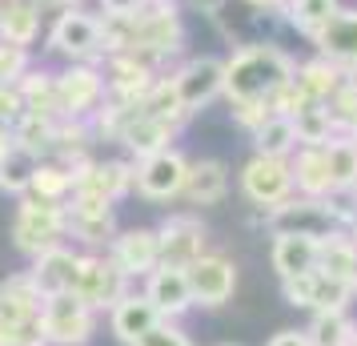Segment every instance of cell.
Returning <instances> with one entry per match:
<instances>
[{
  "label": "cell",
  "instance_id": "6da1fadb",
  "mask_svg": "<svg viewBox=\"0 0 357 346\" xmlns=\"http://www.w3.org/2000/svg\"><path fill=\"white\" fill-rule=\"evenodd\" d=\"M293 77V57L277 45H245L225 57V93L229 105H265Z\"/></svg>",
  "mask_w": 357,
  "mask_h": 346
},
{
  "label": "cell",
  "instance_id": "7a4b0ae2",
  "mask_svg": "<svg viewBox=\"0 0 357 346\" xmlns=\"http://www.w3.org/2000/svg\"><path fill=\"white\" fill-rule=\"evenodd\" d=\"M265 222L273 233H301V238H313V242H325L341 233L345 226V206L333 198H301L293 194L281 206L265 210Z\"/></svg>",
  "mask_w": 357,
  "mask_h": 346
},
{
  "label": "cell",
  "instance_id": "3957f363",
  "mask_svg": "<svg viewBox=\"0 0 357 346\" xmlns=\"http://www.w3.org/2000/svg\"><path fill=\"white\" fill-rule=\"evenodd\" d=\"M68 233V210L65 201H40V198H20L17 217H13V242L20 254H45L52 246H65Z\"/></svg>",
  "mask_w": 357,
  "mask_h": 346
},
{
  "label": "cell",
  "instance_id": "277c9868",
  "mask_svg": "<svg viewBox=\"0 0 357 346\" xmlns=\"http://www.w3.org/2000/svg\"><path fill=\"white\" fill-rule=\"evenodd\" d=\"M185 41V29H181V17L173 4H145L137 17H132V45L129 52L141 57V61H157V57H169V52L181 49Z\"/></svg>",
  "mask_w": 357,
  "mask_h": 346
},
{
  "label": "cell",
  "instance_id": "5b68a950",
  "mask_svg": "<svg viewBox=\"0 0 357 346\" xmlns=\"http://www.w3.org/2000/svg\"><path fill=\"white\" fill-rule=\"evenodd\" d=\"M73 294L81 298L89 310H113L121 298L129 294V278L121 274V266L105 254H81L77 258V278H73Z\"/></svg>",
  "mask_w": 357,
  "mask_h": 346
},
{
  "label": "cell",
  "instance_id": "8992f818",
  "mask_svg": "<svg viewBox=\"0 0 357 346\" xmlns=\"http://www.w3.org/2000/svg\"><path fill=\"white\" fill-rule=\"evenodd\" d=\"M185 178H189V157L181 149H157L141 161L132 165V189L145 201H173L181 198L185 189Z\"/></svg>",
  "mask_w": 357,
  "mask_h": 346
},
{
  "label": "cell",
  "instance_id": "52a82bcc",
  "mask_svg": "<svg viewBox=\"0 0 357 346\" xmlns=\"http://www.w3.org/2000/svg\"><path fill=\"white\" fill-rule=\"evenodd\" d=\"M40 330L49 346H84L93 338V310L73 294H52L40 302Z\"/></svg>",
  "mask_w": 357,
  "mask_h": 346
},
{
  "label": "cell",
  "instance_id": "ba28073f",
  "mask_svg": "<svg viewBox=\"0 0 357 346\" xmlns=\"http://www.w3.org/2000/svg\"><path fill=\"white\" fill-rule=\"evenodd\" d=\"M169 81H173V93H177L181 109L197 113V109H205L209 101H217L225 93V61L221 57H193Z\"/></svg>",
  "mask_w": 357,
  "mask_h": 346
},
{
  "label": "cell",
  "instance_id": "9c48e42d",
  "mask_svg": "<svg viewBox=\"0 0 357 346\" xmlns=\"http://www.w3.org/2000/svg\"><path fill=\"white\" fill-rule=\"evenodd\" d=\"M241 194L257 210H273L285 198H293L289 157H261V153H253L241 169Z\"/></svg>",
  "mask_w": 357,
  "mask_h": 346
},
{
  "label": "cell",
  "instance_id": "30bf717a",
  "mask_svg": "<svg viewBox=\"0 0 357 346\" xmlns=\"http://www.w3.org/2000/svg\"><path fill=\"white\" fill-rule=\"evenodd\" d=\"M49 49L52 52H65L68 61H97L105 45H100V17L93 13H81V8H68L52 20L49 29Z\"/></svg>",
  "mask_w": 357,
  "mask_h": 346
},
{
  "label": "cell",
  "instance_id": "8fae6325",
  "mask_svg": "<svg viewBox=\"0 0 357 346\" xmlns=\"http://www.w3.org/2000/svg\"><path fill=\"white\" fill-rule=\"evenodd\" d=\"M185 278H189V294L193 306H225L233 290H237V266L229 262L225 254H201L193 266H185Z\"/></svg>",
  "mask_w": 357,
  "mask_h": 346
},
{
  "label": "cell",
  "instance_id": "7c38bea8",
  "mask_svg": "<svg viewBox=\"0 0 357 346\" xmlns=\"http://www.w3.org/2000/svg\"><path fill=\"white\" fill-rule=\"evenodd\" d=\"M281 294H285V302L297 306V310L317 314V310H349L354 290H349V282L329 278L321 270H309V274H297V278L281 282Z\"/></svg>",
  "mask_w": 357,
  "mask_h": 346
},
{
  "label": "cell",
  "instance_id": "4fadbf2b",
  "mask_svg": "<svg viewBox=\"0 0 357 346\" xmlns=\"http://www.w3.org/2000/svg\"><path fill=\"white\" fill-rule=\"evenodd\" d=\"M56 81V105H61V117H84L93 113L105 97V73H97L93 65H73L65 73L52 77Z\"/></svg>",
  "mask_w": 357,
  "mask_h": 346
},
{
  "label": "cell",
  "instance_id": "5bb4252c",
  "mask_svg": "<svg viewBox=\"0 0 357 346\" xmlns=\"http://www.w3.org/2000/svg\"><path fill=\"white\" fill-rule=\"evenodd\" d=\"M157 246H161L165 266H193L205 254V226L193 214H173L165 217V226L157 230Z\"/></svg>",
  "mask_w": 357,
  "mask_h": 346
},
{
  "label": "cell",
  "instance_id": "9a60e30c",
  "mask_svg": "<svg viewBox=\"0 0 357 346\" xmlns=\"http://www.w3.org/2000/svg\"><path fill=\"white\" fill-rule=\"evenodd\" d=\"M73 173V194L116 201L132 189V165L125 161H81L68 169Z\"/></svg>",
  "mask_w": 357,
  "mask_h": 346
},
{
  "label": "cell",
  "instance_id": "2e32d148",
  "mask_svg": "<svg viewBox=\"0 0 357 346\" xmlns=\"http://www.w3.org/2000/svg\"><path fill=\"white\" fill-rule=\"evenodd\" d=\"M68 210V233L81 238L89 246H100V242H113L116 238V217H113V201L105 198H89V194H73Z\"/></svg>",
  "mask_w": 357,
  "mask_h": 346
},
{
  "label": "cell",
  "instance_id": "e0dca14e",
  "mask_svg": "<svg viewBox=\"0 0 357 346\" xmlns=\"http://www.w3.org/2000/svg\"><path fill=\"white\" fill-rule=\"evenodd\" d=\"M317 57L333 61L341 73H357V8H337L329 24L313 36Z\"/></svg>",
  "mask_w": 357,
  "mask_h": 346
},
{
  "label": "cell",
  "instance_id": "ac0fdd59",
  "mask_svg": "<svg viewBox=\"0 0 357 346\" xmlns=\"http://www.w3.org/2000/svg\"><path fill=\"white\" fill-rule=\"evenodd\" d=\"M141 294L157 306L161 318H181V314L193 306V294H189V278H185V270L181 266H157V270H149L145 274V290Z\"/></svg>",
  "mask_w": 357,
  "mask_h": 346
},
{
  "label": "cell",
  "instance_id": "d6986e66",
  "mask_svg": "<svg viewBox=\"0 0 357 346\" xmlns=\"http://www.w3.org/2000/svg\"><path fill=\"white\" fill-rule=\"evenodd\" d=\"M109 258L121 266L125 278H145L149 270L161 266V246H157V230H125L113 238Z\"/></svg>",
  "mask_w": 357,
  "mask_h": 346
},
{
  "label": "cell",
  "instance_id": "ffe728a7",
  "mask_svg": "<svg viewBox=\"0 0 357 346\" xmlns=\"http://www.w3.org/2000/svg\"><path fill=\"white\" fill-rule=\"evenodd\" d=\"M153 85H157V77H153V65H149V61L132 57V52H116V57H109V81H105V89L113 93V101L141 105Z\"/></svg>",
  "mask_w": 357,
  "mask_h": 346
},
{
  "label": "cell",
  "instance_id": "44dd1931",
  "mask_svg": "<svg viewBox=\"0 0 357 346\" xmlns=\"http://www.w3.org/2000/svg\"><path fill=\"white\" fill-rule=\"evenodd\" d=\"M77 250L68 246H52L45 254H36L33 258V270H29V278L33 286L40 290V298H52V294H68L73 290V278H77Z\"/></svg>",
  "mask_w": 357,
  "mask_h": 346
},
{
  "label": "cell",
  "instance_id": "7402d4cb",
  "mask_svg": "<svg viewBox=\"0 0 357 346\" xmlns=\"http://www.w3.org/2000/svg\"><path fill=\"white\" fill-rule=\"evenodd\" d=\"M289 173H293V194H301V198H333L321 145H297L293 149Z\"/></svg>",
  "mask_w": 357,
  "mask_h": 346
},
{
  "label": "cell",
  "instance_id": "603a6c76",
  "mask_svg": "<svg viewBox=\"0 0 357 346\" xmlns=\"http://www.w3.org/2000/svg\"><path fill=\"white\" fill-rule=\"evenodd\" d=\"M40 290L33 286L29 274H13L8 282H0V322L8 326H24L40 318Z\"/></svg>",
  "mask_w": 357,
  "mask_h": 346
},
{
  "label": "cell",
  "instance_id": "cb8c5ba5",
  "mask_svg": "<svg viewBox=\"0 0 357 346\" xmlns=\"http://www.w3.org/2000/svg\"><path fill=\"white\" fill-rule=\"evenodd\" d=\"M269 262H273L277 278H297L317 270V242L301 238V233H273V250H269Z\"/></svg>",
  "mask_w": 357,
  "mask_h": 346
},
{
  "label": "cell",
  "instance_id": "d4e9b609",
  "mask_svg": "<svg viewBox=\"0 0 357 346\" xmlns=\"http://www.w3.org/2000/svg\"><path fill=\"white\" fill-rule=\"evenodd\" d=\"M109 322H113L116 338L132 346L141 334H149V330L161 322V314H157V306H153L145 294H125L113 310H109Z\"/></svg>",
  "mask_w": 357,
  "mask_h": 346
},
{
  "label": "cell",
  "instance_id": "484cf974",
  "mask_svg": "<svg viewBox=\"0 0 357 346\" xmlns=\"http://www.w3.org/2000/svg\"><path fill=\"white\" fill-rule=\"evenodd\" d=\"M185 198L193 206H217V201L229 194V169L225 161L217 157H205V161H189V178H185Z\"/></svg>",
  "mask_w": 357,
  "mask_h": 346
},
{
  "label": "cell",
  "instance_id": "4316f807",
  "mask_svg": "<svg viewBox=\"0 0 357 346\" xmlns=\"http://www.w3.org/2000/svg\"><path fill=\"white\" fill-rule=\"evenodd\" d=\"M40 36V13L33 0H0V41L29 49Z\"/></svg>",
  "mask_w": 357,
  "mask_h": 346
},
{
  "label": "cell",
  "instance_id": "83f0119b",
  "mask_svg": "<svg viewBox=\"0 0 357 346\" xmlns=\"http://www.w3.org/2000/svg\"><path fill=\"white\" fill-rule=\"evenodd\" d=\"M325 169H329V185L333 194H354L357 185V145L349 141V133H337L321 145Z\"/></svg>",
  "mask_w": 357,
  "mask_h": 346
},
{
  "label": "cell",
  "instance_id": "f1b7e54d",
  "mask_svg": "<svg viewBox=\"0 0 357 346\" xmlns=\"http://www.w3.org/2000/svg\"><path fill=\"white\" fill-rule=\"evenodd\" d=\"M13 89H17L24 113L61 121V105H56V81H52V73H33V69H29V73H24Z\"/></svg>",
  "mask_w": 357,
  "mask_h": 346
},
{
  "label": "cell",
  "instance_id": "f546056e",
  "mask_svg": "<svg viewBox=\"0 0 357 346\" xmlns=\"http://www.w3.org/2000/svg\"><path fill=\"white\" fill-rule=\"evenodd\" d=\"M173 125H165V121H157V117H149L145 109L129 121V129L121 133V141H125V149L129 153H137V161L141 157H149V153H157V149H169V141H173Z\"/></svg>",
  "mask_w": 357,
  "mask_h": 346
},
{
  "label": "cell",
  "instance_id": "4dcf8cb0",
  "mask_svg": "<svg viewBox=\"0 0 357 346\" xmlns=\"http://www.w3.org/2000/svg\"><path fill=\"white\" fill-rule=\"evenodd\" d=\"M341 77H345V73H341L333 61H325V57H313V61H305V65H293V85H297L309 101H321V105L341 85Z\"/></svg>",
  "mask_w": 357,
  "mask_h": 346
},
{
  "label": "cell",
  "instance_id": "1f68e13d",
  "mask_svg": "<svg viewBox=\"0 0 357 346\" xmlns=\"http://www.w3.org/2000/svg\"><path fill=\"white\" fill-rule=\"evenodd\" d=\"M253 149H257L261 157H293V149H297L293 121L285 113H269L253 129Z\"/></svg>",
  "mask_w": 357,
  "mask_h": 346
},
{
  "label": "cell",
  "instance_id": "d6a6232c",
  "mask_svg": "<svg viewBox=\"0 0 357 346\" xmlns=\"http://www.w3.org/2000/svg\"><path fill=\"white\" fill-rule=\"evenodd\" d=\"M354 334H357V322L345 310H317L305 326L309 346H349Z\"/></svg>",
  "mask_w": 357,
  "mask_h": 346
},
{
  "label": "cell",
  "instance_id": "836d02e7",
  "mask_svg": "<svg viewBox=\"0 0 357 346\" xmlns=\"http://www.w3.org/2000/svg\"><path fill=\"white\" fill-rule=\"evenodd\" d=\"M281 8H285V20H289L293 29L313 41L329 24V17L341 8V0H285Z\"/></svg>",
  "mask_w": 357,
  "mask_h": 346
},
{
  "label": "cell",
  "instance_id": "e575fe53",
  "mask_svg": "<svg viewBox=\"0 0 357 346\" xmlns=\"http://www.w3.org/2000/svg\"><path fill=\"white\" fill-rule=\"evenodd\" d=\"M354 258H357V242L349 238V233H333V238L317 242V270L329 274V278L349 282V274H354Z\"/></svg>",
  "mask_w": 357,
  "mask_h": 346
},
{
  "label": "cell",
  "instance_id": "d590c367",
  "mask_svg": "<svg viewBox=\"0 0 357 346\" xmlns=\"http://www.w3.org/2000/svg\"><path fill=\"white\" fill-rule=\"evenodd\" d=\"M293 121V133H297V145H325L329 137H337V121L333 113L325 109V105H305V109H297L289 117Z\"/></svg>",
  "mask_w": 357,
  "mask_h": 346
},
{
  "label": "cell",
  "instance_id": "8d00e7d4",
  "mask_svg": "<svg viewBox=\"0 0 357 346\" xmlns=\"http://www.w3.org/2000/svg\"><path fill=\"white\" fill-rule=\"evenodd\" d=\"M36 165H40V157L29 153V149H20L17 141H13V149L0 157V189L24 198V194H29V185H33V169H36Z\"/></svg>",
  "mask_w": 357,
  "mask_h": 346
},
{
  "label": "cell",
  "instance_id": "74e56055",
  "mask_svg": "<svg viewBox=\"0 0 357 346\" xmlns=\"http://www.w3.org/2000/svg\"><path fill=\"white\" fill-rule=\"evenodd\" d=\"M73 194V173L68 165H36L33 169V185H29V198H40V201H65Z\"/></svg>",
  "mask_w": 357,
  "mask_h": 346
},
{
  "label": "cell",
  "instance_id": "f35d334b",
  "mask_svg": "<svg viewBox=\"0 0 357 346\" xmlns=\"http://www.w3.org/2000/svg\"><path fill=\"white\" fill-rule=\"evenodd\" d=\"M52 129H56V121H49V117H33V113H20L17 125H13V141H17L20 149H29V153H45V149H52Z\"/></svg>",
  "mask_w": 357,
  "mask_h": 346
},
{
  "label": "cell",
  "instance_id": "ab89813d",
  "mask_svg": "<svg viewBox=\"0 0 357 346\" xmlns=\"http://www.w3.org/2000/svg\"><path fill=\"white\" fill-rule=\"evenodd\" d=\"M325 109L337 121V133H345L354 125L357 121V73H345V77H341V85L329 93V101H325Z\"/></svg>",
  "mask_w": 357,
  "mask_h": 346
},
{
  "label": "cell",
  "instance_id": "60d3db41",
  "mask_svg": "<svg viewBox=\"0 0 357 346\" xmlns=\"http://www.w3.org/2000/svg\"><path fill=\"white\" fill-rule=\"evenodd\" d=\"M24 73H29V49L0 41V85H17Z\"/></svg>",
  "mask_w": 357,
  "mask_h": 346
},
{
  "label": "cell",
  "instance_id": "b9f144b4",
  "mask_svg": "<svg viewBox=\"0 0 357 346\" xmlns=\"http://www.w3.org/2000/svg\"><path fill=\"white\" fill-rule=\"evenodd\" d=\"M132 346H193V338H189L181 326H173L169 318H161L157 326L149 330V334H141Z\"/></svg>",
  "mask_w": 357,
  "mask_h": 346
},
{
  "label": "cell",
  "instance_id": "7bdbcfd3",
  "mask_svg": "<svg viewBox=\"0 0 357 346\" xmlns=\"http://www.w3.org/2000/svg\"><path fill=\"white\" fill-rule=\"evenodd\" d=\"M20 113H24V105H20L17 89L13 85H0V129H13Z\"/></svg>",
  "mask_w": 357,
  "mask_h": 346
},
{
  "label": "cell",
  "instance_id": "ee69618b",
  "mask_svg": "<svg viewBox=\"0 0 357 346\" xmlns=\"http://www.w3.org/2000/svg\"><path fill=\"white\" fill-rule=\"evenodd\" d=\"M233 113H237V121H241L245 129L253 133L261 121H265V117L273 113V109H265V105H233Z\"/></svg>",
  "mask_w": 357,
  "mask_h": 346
},
{
  "label": "cell",
  "instance_id": "f6af8a7d",
  "mask_svg": "<svg viewBox=\"0 0 357 346\" xmlns=\"http://www.w3.org/2000/svg\"><path fill=\"white\" fill-rule=\"evenodd\" d=\"M141 8H145V0H100L105 17H137Z\"/></svg>",
  "mask_w": 357,
  "mask_h": 346
},
{
  "label": "cell",
  "instance_id": "bcb514c9",
  "mask_svg": "<svg viewBox=\"0 0 357 346\" xmlns=\"http://www.w3.org/2000/svg\"><path fill=\"white\" fill-rule=\"evenodd\" d=\"M265 346H309V338H305V330H277Z\"/></svg>",
  "mask_w": 357,
  "mask_h": 346
},
{
  "label": "cell",
  "instance_id": "7dc6e473",
  "mask_svg": "<svg viewBox=\"0 0 357 346\" xmlns=\"http://www.w3.org/2000/svg\"><path fill=\"white\" fill-rule=\"evenodd\" d=\"M341 233H349L357 242V198H354V206H345V226H341Z\"/></svg>",
  "mask_w": 357,
  "mask_h": 346
},
{
  "label": "cell",
  "instance_id": "c3c4849f",
  "mask_svg": "<svg viewBox=\"0 0 357 346\" xmlns=\"http://www.w3.org/2000/svg\"><path fill=\"white\" fill-rule=\"evenodd\" d=\"M189 4H193V8H201V13H209V17H217L225 0H189Z\"/></svg>",
  "mask_w": 357,
  "mask_h": 346
},
{
  "label": "cell",
  "instance_id": "681fc988",
  "mask_svg": "<svg viewBox=\"0 0 357 346\" xmlns=\"http://www.w3.org/2000/svg\"><path fill=\"white\" fill-rule=\"evenodd\" d=\"M13 149V129H0V157Z\"/></svg>",
  "mask_w": 357,
  "mask_h": 346
},
{
  "label": "cell",
  "instance_id": "f907efd6",
  "mask_svg": "<svg viewBox=\"0 0 357 346\" xmlns=\"http://www.w3.org/2000/svg\"><path fill=\"white\" fill-rule=\"evenodd\" d=\"M245 4H253V8H281L285 0H245Z\"/></svg>",
  "mask_w": 357,
  "mask_h": 346
},
{
  "label": "cell",
  "instance_id": "816d5d0a",
  "mask_svg": "<svg viewBox=\"0 0 357 346\" xmlns=\"http://www.w3.org/2000/svg\"><path fill=\"white\" fill-rule=\"evenodd\" d=\"M49 4H61V8H77L81 0H49Z\"/></svg>",
  "mask_w": 357,
  "mask_h": 346
},
{
  "label": "cell",
  "instance_id": "f5cc1de1",
  "mask_svg": "<svg viewBox=\"0 0 357 346\" xmlns=\"http://www.w3.org/2000/svg\"><path fill=\"white\" fill-rule=\"evenodd\" d=\"M349 290L357 294V258H354V274H349Z\"/></svg>",
  "mask_w": 357,
  "mask_h": 346
},
{
  "label": "cell",
  "instance_id": "db71d44e",
  "mask_svg": "<svg viewBox=\"0 0 357 346\" xmlns=\"http://www.w3.org/2000/svg\"><path fill=\"white\" fill-rule=\"evenodd\" d=\"M345 133H349V141H354V145H357V121H354V125H349V129H345Z\"/></svg>",
  "mask_w": 357,
  "mask_h": 346
},
{
  "label": "cell",
  "instance_id": "11a10c76",
  "mask_svg": "<svg viewBox=\"0 0 357 346\" xmlns=\"http://www.w3.org/2000/svg\"><path fill=\"white\" fill-rule=\"evenodd\" d=\"M145 4H173V0H145Z\"/></svg>",
  "mask_w": 357,
  "mask_h": 346
},
{
  "label": "cell",
  "instance_id": "9f6ffc18",
  "mask_svg": "<svg viewBox=\"0 0 357 346\" xmlns=\"http://www.w3.org/2000/svg\"><path fill=\"white\" fill-rule=\"evenodd\" d=\"M349 346H357V334H354V343H349Z\"/></svg>",
  "mask_w": 357,
  "mask_h": 346
},
{
  "label": "cell",
  "instance_id": "6f0895ef",
  "mask_svg": "<svg viewBox=\"0 0 357 346\" xmlns=\"http://www.w3.org/2000/svg\"><path fill=\"white\" fill-rule=\"evenodd\" d=\"M354 198H357V185H354Z\"/></svg>",
  "mask_w": 357,
  "mask_h": 346
},
{
  "label": "cell",
  "instance_id": "680465c9",
  "mask_svg": "<svg viewBox=\"0 0 357 346\" xmlns=\"http://www.w3.org/2000/svg\"><path fill=\"white\" fill-rule=\"evenodd\" d=\"M221 346H233V343H221Z\"/></svg>",
  "mask_w": 357,
  "mask_h": 346
},
{
  "label": "cell",
  "instance_id": "91938a15",
  "mask_svg": "<svg viewBox=\"0 0 357 346\" xmlns=\"http://www.w3.org/2000/svg\"><path fill=\"white\" fill-rule=\"evenodd\" d=\"M33 4H36V0H33Z\"/></svg>",
  "mask_w": 357,
  "mask_h": 346
}]
</instances>
